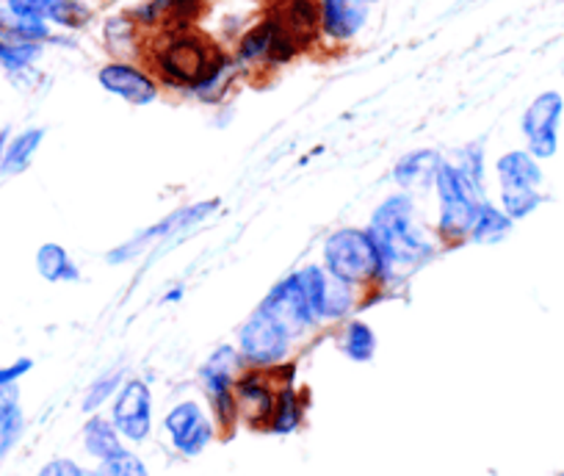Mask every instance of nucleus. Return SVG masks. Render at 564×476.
<instances>
[{"instance_id": "nucleus-21", "label": "nucleus", "mask_w": 564, "mask_h": 476, "mask_svg": "<svg viewBox=\"0 0 564 476\" xmlns=\"http://www.w3.org/2000/svg\"><path fill=\"white\" fill-rule=\"evenodd\" d=\"M34 267L36 274H40L45 283H78L80 280V269L75 263V258L69 256L67 247H62L58 241H45L40 245L34 256Z\"/></svg>"}, {"instance_id": "nucleus-24", "label": "nucleus", "mask_w": 564, "mask_h": 476, "mask_svg": "<svg viewBox=\"0 0 564 476\" xmlns=\"http://www.w3.org/2000/svg\"><path fill=\"white\" fill-rule=\"evenodd\" d=\"M236 73H238V62H236V58H230V56H225V53H219V56H216V62L210 64L208 75H205V78L199 80V84L194 86L192 91L199 97V100L216 102L221 95H225L227 89H230V84H232V78H236Z\"/></svg>"}, {"instance_id": "nucleus-23", "label": "nucleus", "mask_w": 564, "mask_h": 476, "mask_svg": "<svg viewBox=\"0 0 564 476\" xmlns=\"http://www.w3.org/2000/svg\"><path fill=\"white\" fill-rule=\"evenodd\" d=\"M84 448L86 454L97 459H108L113 454L122 452V435L117 432V426L111 421H106L102 415H91L84 424Z\"/></svg>"}, {"instance_id": "nucleus-11", "label": "nucleus", "mask_w": 564, "mask_h": 476, "mask_svg": "<svg viewBox=\"0 0 564 476\" xmlns=\"http://www.w3.org/2000/svg\"><path fill=\"white\" fill-rule=\"evenodd\" d=\"M111 424L130 443H144L153 432V393L144 380L122 382L113 397Z\"/></svg>"}, {"instance_id": "nucleus-2", "label": "nucleus", "mask_w": 564, "mask_h": 476, "mask_svg": "<svg viewBox=\"0 0 564 476\" xmlns=\"http://www.w3.org/2000/svg\"><path fill=\"white\" fill-rule=\"evenodd\" d=\"M322 256V267L351 289L382 283V258L362 227H340V230L329 232L324 238Z\"/></svg>"}, {"instance_id": "nucleus-27", "label": "nucleus", "mask_w": 564, "mask_h": 476, "mask_svg": "<svg viewBox=\"0 0 564 476\" xmlns=\"http://www.w3.org/2000/svg\"><path fill=\"white\" fill-rule=\"evenodd\" d=\"M302 424V399L291 386L282 388L274 399V413H271L269 430L274 435H291Z\"/></svg>"}, {"instance_id": "nucleus-25", "label": "nucleus", "mask_w": 564, "mask_h": 476, "mask_svg": "<svg viewBox=\"0 0 564 476\" xmlns=\"http://www.w3.org/2000/svg\"><path fill=\"white\" fill-rule=\"evenodd\" d=\"M271 45H274V20H265V23L254 25L252 31L241 36L238 42L236 62L238 67L241 64H254V62H269Z\"/></svg>"}, {"instance_id": "nucleus-3", "label": "nucleus", "mask_w": 564, "mask_h": 476, "mask_svg": "<svg viewBox=\"0 0 564 476\" xmlns=\"http://www.w3.org/2000/svg\"><path fill=\"white\" fill-rule=\"evenodd\" d=\"M437 188V236L446 241V245H457L463 238L470 236V227H474L476 214H479V205L485 199V194L476 192L463 175H459L457 166L452 161L441 166V175L435 181Z\"/></svg>"}, {"instance_id": "nucleus-15", "label": "nucleus", "mask_w": 564, "mask_h": 476, "mask_svg": "<svg viewBox=\"0 0 564 476\" xmlns=\"http://www.w3.org/2000/svg\"><path fill=\"white\" fill-rule=\"evenodd\" d=\"M9 14L34 23L58 25V29H84L89 23V9L80 0H3Z\"/></svg>"}, {"instance_id": "nucleus-18", "label": "nucleus", "mask_w": 564, "mask_h": 476, "mask_svg": "<svg viewBox=\"0 0 564 476\" xmlns=\"http://www.w3.org/2000/svg\"><path fill=\"white\" fill-rule=\"evenodd\" d=\"M274 399L276 393L271 391L265 377L258 375V371H249V375H241L236 380L238 413L247 415L252 424L271 421V413H274Z\"/></svg>"}, {"instance_id": "nucleus-1", "label": "nucleus", "mask_w": 564, "mask_h": 476, "mask_svg": "<svg viewBox=\"0 0 564 476\" xmlns=\"http://www.w3.org/2000/svg\"><path fill=\"white\" fill-rule=\"evenodd\" d=\"M366 230L382 258V283L406 278L435 256V241L423 227L415 199L404 192L384 197Z\"/></svg>"}, {"instance_id": "nucleus-34", "label": "nucleus", "mask_w": 564, "mask_h": 476, "mask_svg": "<svg viewBox=\"0 0 564 476\" xmlns=\"http://www.w3.org/2000/svg\"><path fill=\"white\" fill-rule=\"evenodd\" d=\"M7 139H9V131H0V155H3V148H7Z\"/></svg>"}, {"instance_id": "nucleus-20", "label": "nucleus", "mask_w": 564, "mask_h": 476, "mask_svg": "<svg viewBox=\"0 0 564 476\" xmlns=\"http://www.w3.org/2000/svg\"><path fill=\"white\" fill-rule=\"evenodd\" d=\"M25 435V410L20 402V386L0 388V465L12 457Z\"/></svg>"}, {"instance_id": "nucleus-8", "label": "nucleus", "mask_w": 564, "mask_h": 476, "mask_svg": "<svg viewBox=\"0 0 564 476\" xmlns=\"http://www.w3.org/2000/svg\"><path fill=\"white\" fill-rule=\"evenodd\" d=\"M291 333L276 324L263 307H254L252 316L238 327V351L247 364L269 369L282 364L291 351Z\"/></svg>"}, {"instance_id": "nucleus-17", "label": "nucleus", "mask_w": 564, "mask_h": 476, "mask_svg": "<svg viewBox=\"0 0 564 476\" xmlns=\"http://www.w3.org/2000/svg\"><path fill=\"white\" fill-rule=\"evenodd\" d=\"M443 164L446 159L437 150H412V153L401 155L399 164L393 166V181L404 192H423V188L435 186Z\"/></svg>"}, {"instance_id": "nucleus-10", "label": "nucleus", "mask_w": 564, "mask_h": 476, "mask_svg": "<svg viewBox=\"0 0 564 476\" xmlns=\"http://www.w3.org/2000/svg\"><path fill=\"white\" fill-rule=\"evenodd\" d=\"M296 278H300L302 289H305L307 294V302H311L318 322H338V318H346L355 311V289L340 283L338 278H333V274L324 267H318V263L300 269Z\"/></svg>"}, {"instance_id": "nucleus-19", "label": "nucleus", "mask_w": 564, "mask_h": 476, "mask_svg": "<svg viewBox=\"0 0 564 476\" xmlns=\"http://www.w3.org/2000/svg\"><path fill=\"white\" fill-rule=\"evenodd\" d=\"M45 137V128H23L20 133H9L7 148H3V155H0V177L23 175L34 164Z\"/></svg>"}, {"instance_id": "nucleus-13", "label": "nucleus", "mask_w": 564, "mask_h": 476, "mask_svg": "<svg viewBox=\"0 0 564 476\" xmlns=\"http://www.w3.org/2000/svg\"><path fill=\"white\" fill-rule=\"evenodd\" d=\"M164 430L170 435V443L183 454V457H197L214 441V424H210L208 413L203 410V404H197L194 399L175 404V408L166 413Z\"/></svg>"}, {"instance_id": "nucleus-6", "label": "nucleus", "mask_w": 564, "mask_h": 476, "mask_svg": "<svg viewBox=\"0 0 564 476\" xmlns=\"http://www.w3.org/2000/svg\"><path fill=\"white\" fill-rule=\"evenodd\" d=\"M216 208H219V199H203V203L186 205V208L175 210V214L164 216V219H159L155 225H150V227H144L141 232H135V236L130 238V241H124V245L113 247V250L106 256V261L111 263V267H122V263L135 261V258L144 256L150 247L161 245V241H166V238L177 236V232H183V230H188V227L205 221Z\"/></svg>"}, {"instance_id": "nucleus-22", "label": "nucleus", "mask_w": 564, "mask_h": 476, "mask_svg": "<svg viewBox=\"0 0 564 476\" xmlns=\"http://www.w3.org/2000/svg\"><path fill=\"white\" fill-rule=\"evenodd\" d=\"M512 227L514 221L503 214V208L481 199L479 214H476L468 238L474 241V245H498V241H503V238L512 232Z\"/></svg>"}, {"instance_id": "nucleus-31", "label": "nucleus", "mask_w": 564, "mask_h": 476, "mask_svg": "<svg viewBox=\"0 0 564 476\" xmlns=\"http://www.w3.org/2000/svg\"><path fill=\"white\" fill-rule=\"evenodd\" d=\"M34 371V360L31 357H18L12 364H0V388H9V386H20L25 375Z\"/></svg>"}, {"instance_id": "nucleus-29", "label": "nucleus", "mask_w": 564, "mask_h": 476, "mask_svg": "<svg viewBox=\"0 0 564 476\" xmlns=\"http://www.w3.org/2000/svg\"><path fill=\"white\" fill-rule=\"evenodd\" d=\"M91 476H150V474H148V465L141 463L139 454L122 448V452L113 454V457L100 459V465L91 470Z\"/></svg>"}, {"instance_id": "nucleus-7", "label": "nucleus", "mask_w": 564, "mask_h": 476, "mask_svg": "<svg viewBox=\"0 0 564 476\" xmlns=\"http://www.w3.org/2000/svg\"><path fill=\"white\" fill-rule=\"evenodd\" d=\"M241 360L243 357L238 349H232V346H219V349L205 360L203 369H199V382H203L205 393H208L216 421H219V426H225V430H230L238 419L236 380Z\"/></svg>"}, {"instance_id": "nucleus-9", "label": "nucleus", "mask_w": 564, "mask_h": 476, "mask_svg": "<svg viewBox=\"0 0 564 476\" xmlns=\"http://www.w3.org/2000/svg\"><path fill=\"white\" fill-rule=\"evenodd\" d=\"M564 113V97L558 91L547 89L536 95L525 108L520 119V131H523L529 153L536 161L553 159L558 150V122Z\"/></svg>"}, {"instance_id": "nucleus-28", "label": "nucleus", "mask_w": 564, "mask_h": 476, "mask_svg": "<svg viewBox=\"0 0 564 476\" xmlns=\"http://www.w3.org/2000/svg\"><path fill=\"white\" fill-rule=\"evenodd\" d=\"M452 164L476 192L485 194V148L481 144H468V148L457 150V161Z\"/></svg>"}, {"instance_id": "nucleus-14", "label": "nucleus", "mask_w": 564, "mask_h": 476, "mask_svg": "<svg viewBox=\"0 0 564 476\" xmlns=\"http://www.w3.org/2000/svg\"><path fill=\"white\" fill-rule=\"evenodd\" d=\"M97 84L128 106H150L159 97V84L150 73L130 62H108L97 73Z\"/></svg>"}, {"instance_id": "nucleus-30", "label": "nucleus", "mask_w": 564, "mask_h": 476, "mask_svg": "<svg viewBox=\"0 0 564 476\" xmlns=\"http://www.w3.org/2000/svg\"><path fill=\"white\" fill-rule=\"evenodd\" d=\"M122 382H124L122 371H108V375L97 377L84 397V413H95V410L102 408L108 399L117 397L119 388H122Z\"/></svg>"}, {"instance_id": "nucleus-33", "label": "nucleus", "mask_w": 564, "mask_h": 476, "mask_svg": "<svg viewBox=\"0 0 564 476\" xmlns=\"http://www.w3.org/2000/svg\"><path fill=\"white\" fill-rule=\"evenodd\" d=\"M197 7H199V0H172L170 18H188Z\"/></svg>"}, {"instance_id": "nucleus-35", "label": "nucleus", "mask_w": 564, "mask_h": 476, "mask_svg": "<svg viewBox=\"0 0 564 476\" xmlns=\"http://www.w3.org/2000/svg\"><path fill=\"white\" fill-rule=\"evenodd\" d=\"M366 3H368V7H371V3H379V0H366Z\"/></svg>"}, {"instance_id": "nucleus-26", "label": "nucleus", "mask_w": 564, "mask_h": 476, "mask_svg": "<svg viewBox=\"0 0 564 476\" xmlns=\"http://www.w3.org/2000/svg\"><path fill=\"white\" fill-rule=\"evenodd\" d=\"M340 351L355 364H368L377 355V335L366 322H349L340 335Z\"/></svg>"}, {"instance_id": "nucleus-32", "label": "nucleus", "mask_w": 564, "mask_h": 476, "mask_svg": "<svg viewBox=\"0 0 564 476\" xmlns=\"http://www.w3.org/2000/svg\"><path fill=\"white\" fill-rule=\"evenodd\" d=\"M36 476H91V474L86 468H80L75 459L58 457V459H51V463L42 465V470Z\"/></svg>"}, {"instance_id": "nucleus-16", "label": "nucleus", "mask_w": 564, "mask_h": 476, "mask_svg": "<svg viewBox=\"0 0 564 476\" xmlns=\"http://www.w3.org/2000/svg\"><path fill=\"white\" fill-rule=\"evenodd\" d=\"M318 31L333 42H351L368 23L366 0H316Z\"/></svg>"}, {"instance_id": "nucleus-4", "label": "nucleus", "mask_w": 564, "mask_h": 476, "mask_svg": "<svg viewBox=\"0 0 564 476\" xmlns=\"http://www.w3.org/2000/svg\"><path fill=\"white\" fill-rule=\"evenodd\" d=\"M501 208L512 221L525 219L542 205V166L529 150H509L496 161Z\"/></svg>"}, {"instance_id": "nucleus-12", "label": "nucleus", "mask_w": 564, "mask_h": 476, "mask_svg": "<svg viewBox=\"0 0 564 476\" xmlns=\"http://www.w3.org/2000/svg\"><path fill=\"white\" fill-rule=\"evenodd\" d=\"M258 307H263L276 324H282V327L289 329L291 338H296V335L302 333H311L318 324L316 313H313L311 302H307V294L305 289H302L296 272L289 274L285 280H280V283L265 294V300L260 302Z\"/></svg>"}, {"instance_id": "nucleus-5", "label": "nucleus", "mask_w": 564, "mask_h": 476, "mask_svg": "<svg viewBox=\"0 0 564 476\" xmlns=\"http://www.w3.org/2000/svg\"><path fill=\"white\" fill-rule=\"evenodd\" d=\"M216 56H219V51L210 47L205 40H199V36L172 34L170 40L159 47V53H155V64H159L166 84L194 89V86L208 75Z\"/></svg>"}]
</instances>
